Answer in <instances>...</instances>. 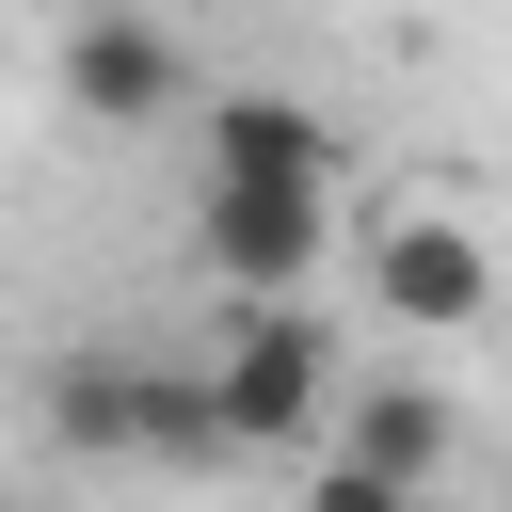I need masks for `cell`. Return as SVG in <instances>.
Segmentation results:
<instances>
[{"instance_id": "obj_7", "label": "cell", "mask_w": 512, "mask_h": 512, "mask_svg": "<svg viewBox=\"0 0 512 512\" xmlns=\"http://www.w3.org/2000/svg\"><path fill=\"white\" fill-rule=\"evenodd\" d=\"M208 176L336 192V112H320V96H288V80H240V96H208Z\"/></svg>"}, {"instance_id": "obj_3", "label": "cell", "mask_w": 512, "mask_h": 512, "mask_svg": "<svg viewBox=\"0 0 512 512\" xmlns=\"http://www.w3.org/2000/svg\"><path fill=\"white\" fill-rule=\"evenodd\" d=\"M352 272H368V304H384L400 336H480V320H496V256H480V224L432 208V192H384V208L352 224Z\"/></svg>"}, {"instance_id": "obj_6", "label": "cell", "mask_w": 512, "mask_h": 512, "mask_svg": "<svg viewBox=\"0 0 512 512\" xmlns=\"http://www.w3.org/2000/svg\"><path fill=\"white\" fill-rule=\"evenodd\" d=\"M448 448H464L448 384H416V368H384V384H336V464H352V480H384V496H432V480H448Z\"/></svg>"}, {"instance_id": "obj_9", "label": "cell", "mask_w": 512, "mask_h": 512, "mask_svg": "<svg viewBox=\"0 0 512 512\" xmlns=\"http://www.w3.org/2000/svg\"><path fill=\"white\" fill-rule=\"evenodd\" d=\"M0 96H16V32H0Z\"/></svg>"}, {"instance_id": "obj_1", "label": "cell", "mask_w": 512, "mask_h": 512, "mask_svg": "<svg viewBox=\"0 0 512 512\" xmlns=\"http://www.w3.org/2000/svg\"><path fill=\"white\" fill-rule=\"evenodd\" d=\"M192 400H208V448H304V432L336 416V336H320V304H240V320L208 336Z\"/></svg>"}, {"instance_id": "obj_5", "label": "cell", "mask_w": 512, "mask_h": 512, "mask_svg": "<svg viewBox=\"0 0 512 512\" xmlns=\"http://www.w3.org/2000/svg\"><path fill=\"white\" fill-rule=\"evenodd\" d=\"M48 80H64L80 128H160V112H192V32H160V16H80V32L48 48Z\"/></svg>"}, {"instance_id": "obj_2", "label": "cell", "mask_w": 512, "mask_h": 512, "mask_svg": "<svg viewBox=\"0 0 512 512\" xmlns=\"http://www.w3.org/2000/svg\"><path fill=\"white\" fill-rule=\"evenodd\" d=\"M48 432H64L80 464H208V400H192V368L112 352V336H80V352L48 368Z\"/></svg>"}, {"instance_id": "obj_8", "label": "cell", "mask_w": 512, "mask_h": 512, "mask_svg": "<svg viewBox=\"0 0 512 512\" xmlns=\"http://www.w3.org/2000/svg\"><path fill=\"white\" fill-rule=\"evenodd\" d=\"M304 512H432V496H384V480H352V464H320V480H304Z\"/></svg>"}, {"instance_id": "obj_4", "label": "cell", "mask_w": 512, "mask_h": 512, "mask_svg": "<svg viewBox=\"0 0 512 512\" xmlns=\"http://www.w3.org/2000/svg\"><path fill=\"white\" fill-rule=\"evenodd\" d=\"M192 256L240 304H304V272L336 256V192H272V176H208L192 192Z\"/></svg>"}]
</instances>
